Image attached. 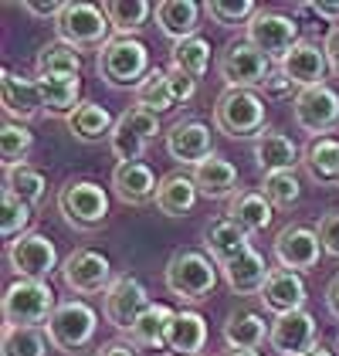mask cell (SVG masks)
Segmentation results:
<instances>
[{"label": "cell", "mask_w": 339, "mask_h": 356, "mask_svg": "<svg viewBox=\"0 0 339 356\" xmlns=\"http://www.w3.org/2000/svg\"><path fill=\"white\" fill-rule=\"evenodd\" d=\"M160 115L142 106H129L115 119V129L109 136V149L119 163H133V160H142L146 146L160 136Z\"/></svg>", "instance_id": "8"}, {"label": "cell", "mask_w": 339, "mask_h": 356, "mask_svg": "<svg viewBox=\"0 0 339 356\" xmlns=\"http://www.w3.org/2000/svg\"><path fill=\"white\" fill-rule=\"evenodd\" d=\"M173 316H176V309H170L167 302H153L136 319V326L126 329V343L142 346V350H167V332Z\"/></svg>", "instance_id": "24"}, {"label": "cell", "mask_w": 339, "mask_h": 356, "mask_svg": "<svg viewBox=\"0 0 339 356\" xmlns=\"http://www.w3.org/2000/svg\"><path fill=\"white\" fill-rule=\"evenodd\" d=\"M261 193L268 197L272 207H292V204H299L302 187H299L295 170H285V173H268L265 184H261Z\"/></svg>", "instance_id": "43"}, {"label": "cell", "mask_w": 339, "mask_h": 356, "mask_svg": "<svg viewBox=\"0 0 339 356\" xmlns=\"http://www.w3.org/2000/svg\"><path fill=\"white\" fill-rule=\"evenodd\" d=\"M156 191H160V180H156V173H153V166L149 163H142V160L115 163L113 193L122 200V204H133V207L153 204V200H156Z\"/></svg>", "instance_id": "21"}, {"label": "cell", "mask_w": 339, "mask_h": 356, "mask_svg": "<svg viewBox=\"0 0 339 356\" xmlns=\"http://www.w3.org/2000/svg\"><path fill=\"white\" fill-rule=\"evenodd\" d=\"M254 163H258V170L265 177L268 173L295 170V163H299V146L285 133H279V129H265L261 136L254 139Z\"/></svg>", "instance_id": "25"}, {"label": "cell", "mask_w": 339, "mask_h": 356, "mask_svg": "<svg viewBox=\"0 0 339 356\" xmlns=\"http://www.w3.org/2000/svg\"><path fill=\"white\" fill-rule=\"evenodd\" d=\"M275 261L279 268H288V272H312L319 265V254H322V241L315 234V227H306V224H288L279 231L275 238Z\"/></svg>", "instance_id": "16"}, {"label": "cell", "mask_w": 339, "mask_h": 356, "mask_svg": "<svg viewBox=\"0 0 339 356\" xmlns=\"http://www.w3.org/2000/svg\"><path fill=\"white\" fill-rule=\"evenodd\" d=\"M3 191L21 197L31 207H38V204L44 200V193H48V180H44V173L34 170V166H17V170H7V173H3Z\"/></svg>", "instance_id": "41"}, {"label": "cell", "mask_w": 339, "mask_h": 356, "mask_svg": "<svg viewBox=\"0 0 339 356\" xmlns=\"http://www.w3.org/2000/svg\"><path fill=\"white\" fill-rule=\"evenodd\" d=\"M272 326H265V319L258 312H231L224 323V343L231 350H258L268 339Z\"/></svg>", "instance_id": "34"}, {"label": "cell", "mask_w": 339, "mask_h": 356, "mask_svg": "<svg viewBox=\"0 0 339 356\" xmlns=\"http://www.w3.org/2000/svg\"><path fill=\"white\" fill-rule=\"evenodd\" d=\"M34 149V133H31L24 122H3L0 126V163L3 170H17V166H28V156Z\"/></svg>", "instance_id": "36"}, {"label": "cell", "mask_w": 339, "mask_h": 356, "mask_svg": "<svg viewBox=\"0 0 339 356\" xmlns=\"http://www.w3.org/2000/svg\"><path fill=\"white\" fill-rule=\"evenodd\" d=\"M207 346V323L197 309H180L170 323L167 332V350L176 356H200Z\"/></svg>", "instance_id": "27"}, {"label": "cell", "mask_w": 339, "mask_h": 356, "mask_svg": "<svg viewBox=\"0 0 339 356\" xmlns=\"http://www.w3.org/2000/svg\"><path fill=\"white\" fill-rule=\"evenodd\" d=\"M326 305H329V312L339 319V275L329 282V289H326Z\"/></svg>", "instance_id": "52"}, {"label": "cell", "mask_w": 339, "mask_h": 356, "mask_svg": "<svg viewBox=\"0 0 339 356\" xmlns=\"http://www.w3.org/2000/svg\"><path fill=\"white\" fill-rule=\"evenodd\" d=\"M292 115H295V126L306 129L319 139L322 133L336 129L339 126V92L333 85H312L302 88L295 99H292Z\"/></svg>", "instance_id": "14"}, {"label": "cell", "mask_w": 339, "mask_h": 356, "mask_svg": "<svg viewBox=\"0 0 339 356\" xmlns=\"http://www.w3.org/2000/svg\"><path fill=\"white\" fill-rule=\"evenodd\" d=\"M214 265L217 261L207 251H194V248L173 251L167 261V272H163L170 296L180 299L183 305H197V302L210 299V292L217 285V268Z\"/></svg>", "instance_id": "1"}, {"label": "cell", "mask_w": 339, "mask_h": 356, "mask_svg": "<svg viewBox=\"0 0 339 356\" xmlns=\"http://www.w3.org/2000/svg\"><path fill=\"white\" fill-rule=\"evenodd\" d=\"M136 106L156 112V115L176 109V99H173V88H170V75L163 68H153L140 82V88H136Z\"/></svg>", "instance_id": "40"}, {"label": "cell", "mask_w": 339, "mask_h": 356, "mask_svg": "<svg viewBox=\"0 0 339 356\" xmlns=\"http://www.w3.org/2000/svg\"><path fill=\"white\" fill-rule=\"evenodd\" d=\"M163 146H167V156L180 166H194L207 163L217 149H214V133L207 122L200 119H176L163 136Z\"/></svg>", "instance_id": "13"}, {"label": "cell", "mask_w": 339, "mask_h": 356, "mask_svg": "<svg viewBox=\"0 0 339 356\" xmlns=\"http://www.w3.org/2000/svg\"><path fill=\"white\" fill-rule=\"evenodd\" d=\"M0 102H3V115L10 122H31L44 112V99H41V88H38V79H24L10 68L0 72Z\"/></svg>", "instance_id": "18"}, {"label": "cell", "mask_w": 339, "mask_h": 356, "mask_svg": "<svg viewBox=\"0 0 339 356\" xmlns=\"http://www.w3.org/2000/svg\"><path fill=\"white\" fill-rule=\"evenodd\" d=\"M221 272H224V282L231 292H238V296H261V289H265L272 268L265 265L261 251L248 248L245 254H238L234 261H227Z\"/></svg>", "instance_id": "23"}, {"label": "cell", "mask_w": 339, "mask_h": 356, "mask_svg": "<svg viewBox=\"0 0 339 356\" xmlns=\"http://www.w3.org/2000/svg\"><path fill=\"white\" fill-rule=\"evenodd\" d=\"M149 292L136 275H115V282L109 285V292L102 296V316L106 323H113L115 329H133L136 319L149 309Z\"/></svg>", "instance_id": "15"}, {"label": "cell", "mask_w": 339, "mask_h": 356, "mask_svg": "<svg viewBox=\"0 0 339 356\" xmlns=\"http://www.w3.org/2000/svg\"><path fill=\"white\" fill-rule=\"evenodd\" d=\"M261 92H265V99H282L292 92V82L282 75V68H272V75L261 82Z\"/></svg>", "instance_id": "48"}, {"label": "cell", "mask_w": 339, "mask_h": 356, "mask_svg": "<svg viewBox=\"0 0 339 356\" xmlns=\"http://www.w3.org/2000/svg\"><path fill=\"white\" fill-rule=\"evenodd\" d=\"M7 268L17 275V278L48 282L51 272H61L55 241L48 234H41V231H28V234L14 238L7 245Z\"/></svg>", "instance_id": "9"}, {"label": "cell", "mask_w": 339, "mask_h": 356, "mask_svg": "<svg viewBox=\"0 0 339 356\" xmlns=\"http://www.w3.org/2000/svg\"><path fill=\"white\" fill-rule=\"evenodd\" d=\"M95 329H99V312L82 299H65L58 302L55 316L48 319V343L51 350H61V353H78L85 350L92 339H95Z\"/></svg>", "instance_id": "6"}, {"label": "cell", "mask_w": 339, "mask_h": 356, "mask_svg": "<svg viewBox=\"0 0 339 356\" xmlns=\"http://www.w3.org/2000/svg\"><path fill=\"white\" fill-rule=\"evenodd\" d=\"M65 122H68V133L78 139V143H102V139L113 136V129H115V119L109 115V109L99 106V102H92V99H85Z\"/></svg>", "instance_id": "31"}, {"label": "cell", "mask_w": 339, "mask_h": 356, "mask_svg": "<svg viewBox=\"0 0 339 356\" xmlns=\"http://www.w3.org/2000/svg\"><path fill=\"white\" fill-rule=\"evenodd\" d=\"M204 14L221 28H238V24L248 28V21L258 14V3L254 0H207Z\"/></svg>", "instance_id": "42"}, {"label": "cell", "mask_w": 339, "mask_h": 356, "mask_svg": "<svg viewBox=\"0 0 339 356\" xmlns=\"http://www.w3.org/2000/svg\"><path fill=\"white\" fill-rule=\"evenodd\" d=\"M261 305L275 316H285V312H299L306 309V299H309V289H306V278L299 272H288V268H272L265 289H261Z\"/></svg>", "instance_id": "20"}, {"label": "cell", "mask_w": 339, "mask_h": 356, "mask_svg": "<svg viewBox=\"0 0 339 356\" xmlns=\"http://www.w3.org/2000/svg\"><path fill=\"white\" fill-rule=\"evenodd\" d=\"M3 220H0V234H3V241L10 245L14 238H21V234H28V224H31V204H24L21 197H14V193L3 191Z\"/></svg>", "instance_id": "44"}, {"label": "cell", "mask_w": 339, "mask_h": 356, "mask_svg": "<svg viewBox=\"0 0 339 356\" xmlns=\"http://www.w3.org/2000/svg\"><path fill=\"white\" fill-rule=\"evenodd\" d=\"M173 68L183 72V75H190L194 82L204 79L207 68H210V41L200 38V34H194V38L173 44Z\"/></svg>", "instance_id": "39"}, {"label": "cell", "mask_w": 339, "mask_h": 356, "mask_svg": "<svg viewBox=\"0 0 339 356\" xmlns=\"http://www.w3.org/2000/svg\"><path fill=\"white\" fill-rule=\"evenodd\" d=\"M21 10L38 21H58L65 10V0H21Z\"/></svg>", "instance_id": "46"}, {"label": "cell", "mask_w": 339, "mask_h": 356, "mask_svg": "<svg viewBox=\"0 0 339 356\" xmlns=\"http://www.w3.org/2000/svg\"><path fill=\"white\" fill-rule=\"evenodd\" d=\"M282 75L295 85L299 92L312 88V85H326V72H329V58L315 41H299L288 55L279 61Z\"/></svg>", "instance_id": "19"}, {"label": "cell", "mask_w": 339, "mask_h": 356, "mask_svg": "<svg viewBox=\"0 0 339 356\" xmlns=\"http://www.w3.org/2000/svg\"><path fill=\"white\" fill-rule=\"evenodd\" d=\"M319 329H315V319H312L306 309L299 312H285V316H275L272 323V332H268V346L279 356H306L309 350H315Z\"/></svg>", "instance_id": "17"}, {"label": "cell", "mask_w": 339, "mask_h": 356, "mask_svg": "<svg viewBox=\"0 0 339 356\" xmlns=\"http://www.w3.org/2000/svg\"><path fill=\"white\" fill-rule=\"evenodd\" d=\"M58 28V41H65V44H72V48H102L106 41H109V14L102 10V7H95V3H65V10H61V17L55 21Z\"/></svg>", "instance_id": "7"}, {"label": "cell", "mask_w": 339, "mask_h": 356, "mask_svg": "<svg viewBox=\"0 0 339 356\" xmlns=\"http://www.w3.org/2000/svg\"><path fill=\"white\" fill-rule=\"evenodd\" d=\"M58 214L75 231H99L109 218V193L95 180H68L58 191Z\"/></svg>", "instance_id": "4"}, {"label": "cell", "mask_w": 339, "mask_h": 356, "mask_svg": "<svg viewBox=\"0 0 339 356\" xmlns=\"http://www.w3.org/2000/svg\"><path fill=\"white\" fill-rule=\"evenodd\" d=\"M95 356H136V346H129L126 339H109L95 350Z\"/></svg>", "instance_id": "50"}, {"label": "cell", "mask_w": 339, "mask_h": 356, "mask_svg": "<svg viewBox=\"0 0 339 356\" xmlns=\"http://www.w3.org/2000/svg\"><path fill=\"white\" fill-rule=\"evenodd\" d=\"M102 10L109 14V24H113L115 38H136L149 24L156 3H146V0H106Z\"/></svg>", "instance_id": "33"}, {"label": "cell", "mask_w": 339, "mask_h": 356, "mask_svg": "<svg viewBox=\"0 0 339 356\" xmlns=\"http://www.w3.org/2000/svg\"><path fill=\"white\" fill-rule=\"evenodd\" d=\"M302 163L309 170V177L315 184H336L339 173V139L333 136H319L312 139L302 153Z\"/></svg>", "instance_id": "35"}, {"label": "cell", "mask_w": 339, "mask_h": 356, "mask_svg": "<svg viewBox=\"0 0 339 356\" xmlns=\"http://www.w3.org/2000/svg\"><path fill=\"white\" fill-rule=\"evenodd\" d=\"M302 10H312V14L322 17V21H339V0H333V3H326V0H319V3H302Z\"/></svg>", "instance_id": "51"}, {"label": "cell", "mask_w": 339, "mask_h": 356, "mask_svg": "<svg viewBox=\"0 0 339 356\" xmlns=\"http://www.w3.org/2000/svg\"><path fill=\"white\" fill-rule=\"evenodd\" d=\"M58 299L48 282H31L17 278L3 292V326H48L55 316Z\"/></svg>", "instance_id": "5"}, {"label": "cell", "mask_w": 339, "mask_h": 356, "mask_svg": "<svg viewBox=\"0 0 339 356\" xmlns=\"http://www.w3.org/2000/svg\"><path fill=\"white\" fill-rule=\"evenodd\" d=\"M200 14H204V3H197V0H160L156 10H153L160 31L167 34L173 44H180V41L197 34Z\"/></svg>", "instance_id": "22"}, {"label": "cell", "mask_w": 339, "mask_h": 356, "mask_svg": "<svg viewBox=\"0 0 339 356\" xmlns=\"http://www.w3.org/2000/svg\"><path fill=\"white\" fill-rule=\"evenodd\" d=\"M224 356H261L258 350H231V353H224Z\"/></svg>", "instance_id": "53"}, {"label": "cell", "mask_w": 339, "mask_h": 356, "mask_svg": "<svg viewBox=\"0 0 339 356\" xmlns=\"http://www.w3.org/2000/svg\"><path fill=\"white\" fill-rule=\"evenodd\" d=\"M95 72L113 88H140V82L153 72L149 48L140 38H109L95 55Z\"/></svg>", "instance_id": "2"}, {"label": "cell", "mask_w": 339, "mask_h": 356, "mask_svg": "<svg viewBox=\"0 0 339 356\" xmlns=\"http://www.w3.org/2000/svg\"><path fill=\"white\" fill-rule=\"evenodd\" d=\"M214 126L231 139L265 133V99L254 88H224L214 102Z\"/></svg>", "instance_id": "3"}, {"label": "cell", "mask_w": 339, "mask_h": 356, "mask_svg": "<svg viewBox=\"0 0 339 356\" xmlns=\"http://www.w3.org/2000/svg\"><path fill=\"white\" fill-rule=\"evenodd\" d=\"M245 38H248L268 61H282V58L302 41L295 17L279 14V10H258L251 21H248V28H245Z\"/></svg>", "instance_id": "11"}, {"label": "cell", "mask_w": 339, "mask_h": 356, "mask_svg": "<svg viewBox=\"0 0 339 356\" xmlns=\"http://www.w3.org/2000/svg\"><path fill=\"white\" fill-rule=\"evenodd\" d=\"M248 248H251L248 245V234L231 218H217L204 227V251H207L221 268H224L227 261H234L238 254H245Z\"/></svg>", "instance_id": "26"}, {"label": "cell", "mask_w": 339, "mask_h": 356, "mask_svg": "<svg viewBox=\"0 0 339 356\" xmlns=\"http://www.w3.org/2000/svg\"><path fill=\"white\" fill-rule=\"evenodd\" d=\"M217 72L227 82V88H261V82L272 75V65L248 38H241V41H227L224 44Z\"/></svg>", "instance_id": "12"}, {"label": "cell", "mask_w": 339, "mask_h": 356, "mask_svg": "<svg viewBox=\"0 0 339 356\" xmlns=\"http://www.w3.org/2000/svg\"><path fill=\"white\" fill-rule=\"evenodd\" d=\"M3 356H48V332L41 326H3Z\"/></svg>", "instance_id": "38"}, {"label": "cell", "mask_w": 339, "mask_h": 356, "mask_svg": "<svg viewBox=\"0 0 339 356\" xmlns=\"http://www.w3.org/2000/svg\"><path fill=\"white\" fill-rule=\"evenodd\" d=\"M61 282L68 292L75 296H106L113 285V265L102 251L95 248H75L65 261H61Z\"/></svg>", "instance_id": "10"}, {"label": "cell", "mask_w": 339, "mask_h": 356, "mask_svg": "<svg viewBox=\"0 0 339 356\" xmlns=\"http://www.w3.org/2000/svg\"><path fill=\"white\" fill-rule=\"evenodd\" d=\"M306 356H333V350H326V346H315V350H309Z\"/></svg>", "instance_id": "54"}, {"label": "cell", "mask_w": 339, "mask_h": 356, "mask_svg": "<svg viewBox=\"0 0 339 356\" xmlns=\"http://www.w3.org/2000/svg\"><path fill=\"white\" fill-rule=\"evenodd\" d=\"M197 197H200V191H197V184H194V177H187V173H167L160 180V191H156L153 204L167 218H183V214L194 211Z\"/></svg>", "instance_id": "30"}, {"label": "cell", "mask_w": 339, "mask_h": 356, "mask_svg": "<svg viewBox=\"0 0 339 356\" xmlns=\"http://www.w3.org/2000/svg\"><path fill=\"white\" fill-rule=\"evenodd\" d=\"M38 75H78L82 72V51L65 44V41H48L34 58Z\"/></svg>", "instance_id": "37"}, {"label": "cell", "mask_w": 339, "mask_h": 356, "mask_svg": "<svg viewBox=\"0 0 339 356\" xmlns=\"http://www.w3.org/2000/svg\"><path fill=\"white\" fill-rule=\"evenodd\" d=\"M322 51H326V58H329V72H333V75H339V24L326 34Z\"/></svg>", "instance_id": "49"}, {"label": "cell", "mask_w": 339, "mask_h": 356, "mask_svg": "<svg viewBox=\"0 0 339 356\" xmlns=\"http://www.w3.org/2000/svg\"><path fill=\"white\" fill-rule=\"evenodd\" d=\"M170 88H173V99H176V106H187L194 95H197V82L190 79V75H183V72H176V68H170Z\"/></svg>", "instance_id": "47"}, {"label": "cell", "mask_w": 339, "mask_h": 356, "mask_svg": "<svg viewBox=\"0 0 339 356\" xmlns=\"http://www.w3.org/2000/svg\"><path fill=\"white\" fill-rule=\"evenodd\" d=\"M315 234H319V241H322V251L339 258V211L322 214L319 224H315Z\"/></svg>", "instance_id": "45"}, {"label": "cell", "mask_w": 339, "mask_h": 356, "mask_svg": "<svg viewBox=\"0 0 339 356\" xmlns=\"http://www.w3.org/2000/svg\"><path fill=\"white\" fill-rule=\"evenodd\" d=\"M194 184H197L200 197L207 200H227L238 193V166L224 160L221 153H214L207 163H200L194 170Z\"/></svg>", "instance_id": "29"}, {"label": "cell", "mask_w": 339, "mask_h": 356, "mask_svg": "<svg viewBox=\"0 0 339 356\" xmlns=\"http://www.w3.org/2000/svg\"><path fill=\"white\" fill-rule=\"evenodd\" d=\"M336 187H339V173H336Z\"/></svg>", "instance_id": "55"}, {"label": "cell", "mask_w": 339, "mask_h": 356, "mask_svg": "<svg viewBox=\"0 0 339 356\" xmlns=\"http://www.w3.org/2000/svg\"><path fill=\"white\" fill-rule=\"evenodd\" d=\"M38 88L44 99V112L48 115H72L82 106V79L78 75H38Z\"/></svg>", "instance_id": "28"}, {"label": "cell", "mask_w": 339, "mask_h": 356, "mask_svg": "<svg viewBox=\"0 0 339 356\" xmlns=\"http://www.w3.org/2000/svg\"><path fill=\"white\" fill-rule=\"evenodd\" d=\"M227 218L234 220L245 234H258L272 224V204L261 191H238L231 197Z\"/></svg>", "instance_id": "32"}]
</instances>
